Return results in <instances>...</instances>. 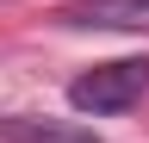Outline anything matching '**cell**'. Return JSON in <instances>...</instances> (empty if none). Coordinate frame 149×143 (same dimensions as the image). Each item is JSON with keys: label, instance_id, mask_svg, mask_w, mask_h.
Returning <instances> with one entry per match:
<instances>
[{"label": "cell", "instance_id": "3957f363", "mask_svg": "<svg viewBox=\"0 0 149 143\" xmlns=\"http://www.w3.org/2000/svg\"><path fill=\"white\" fill-rule=\"evenodd\" d=\"M62 25H100V31H149V0H68Z\"/></svg>", "mask_w": 149, "mask_h": 143}, {"label": "cell", "instance_id": "7a4b0ae2", "mask_svg": "<svg viewBox=\"0 0 149 143\" xmlns=\"http://www.w3.org/2000/svg\"><path fill=\"white\" fill-rule=\"evenodd\" d=\"M0 143H100V131L81 118H37V112H0Z\"/></svg>", "mask_w": 149, "mask_h": 143}, {"label": "cell", "instance_id": "6da1fadb", "mask_svg": "<svg viewBox=\"0 0 149 143\" xmlns=\"http://www.w3.org/2000/svg\"><path fill=\"white\" fill-rule=\"evenodd\" d=\"M149 93V56H118V62H93L87 75L68 81V106L87 118H112V112H130Z\"/></svg>", "mask_w": 149, "mask_h": 143}]
</instances>
